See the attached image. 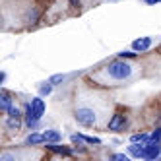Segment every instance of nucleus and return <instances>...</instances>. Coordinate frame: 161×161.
I'll list each match as a JSON object with an SVG mask.
<instances>
[{
  "label": "nucleus",
  "mask_w": 161,
  "mask_h": 161,
  "mask_svg": "<svg viewBox=\"0 0 161 161\" xmlns=\"http://www.w3.org/2000/svg\"><path fill=\"white\" fill-rule=\"evenodd\" d=\"M107 74L113 80H126V78H130V74H132V66L126 64L124 60H113L107 66Z\"/></svg>",
  "instance_id": "1"
},
{
  "label": "nucleus",
  "mask_w": 161,
  "mask_h": 161,
  "mask_svg": "<svg viewBox=\"0 0 161 161\" xmlns=\"http://www.w3.org/2000/svg\"><path fill=\"white\" fill-rule=\"evenodd\" d=\"M76 120L82 124V126H93L97 122V117H95V111L93 109H87V107H80L76 111Z\"/></svg>",
  "instance_id": "2"
},
{
  "label": "nucleus",
  "mask_w": 161,
  "mask_h": 161,
  "mask_svg": "<svg viewBox=\"0 0 161 161\" xmlns=\"http://www.w3.org/2000/svg\"><path fill=\"white\" fill-rule=\"evenodd\" d=\"M161 153V142L159 140H147L144 144V159H155Z\"/></svg>",
  "instance_id": "3"
},
{
  "label": "nucleus",
  "mask_w": 161,
  "mask_h": 161,
  "mask_svg": "<svg viewBox=\"0 0 161 161\" xmlns=\"http://www.w3.org/2000/svg\"><path fill=\"white\" fill-rule=\"evenodd\" d=\"M126 126V117L124 114H113V119L109 120V130H122Z\"/></svg>",
  "instance_id": "4"
},
{
  "label": "nucleus",
  "mask_w": 161,
  "mask_h": 161,
  "mask_svg": "<svg viewBox=\"0 0 161 161\" xmlns=\"http://www.w3.org/2000/svg\"><path fill=\"white\" fill-rule=\"evenodd\" d=\"M31 109H33L35 119L39 120V119L43 117V113H45V103H43V99H41V97H35V99L31 101Z\"/></svg>",
  "instance_id": "5"
},
{
  "label": "nucleus",
  "mask_w": 161,
  "mask_h": 161,
  "mask_svg": "<svg viewBox=\"0 0 161 161\" xmlns=\"http://www.w3.org/2000/svg\"><path fill=\"white\" fill-rule=\"evenodd\" d=\"M149 47H152V39H149V37H142V39H136L134 43H132V49L134 51H147Z\"/></svg>",
  "instance_id": "6"
},
{
  "label": "nucleus",
  "mask_w": 161,
  "mask_h": 161,
  "mask_svg": "<svg viewBox=\"0 0 161 161\" xmlns=\"http://www.w3.org/2000/svg\"><path fill=\"white\" fill-rule=\"evenodd\" d=\"M10 107H12V99H10V95L6 93V91H2V95H0V109H2L4 113H8Z\"/></svg>",
  "instance_id": "7"
},
{
  "label": "nucleus",
  "mask_w": 161,
  "mask_h": 161,
  "mask_svg": "<svg viewBox=\"0 0 161 161\" xmlns=\"http://www.w3.org/2000/svg\"><path fill=\"white\" fill-rule=\"evenodd\" d=\"M45 136V142H51V144H56V142H60V132H56V130H47L43 134Z\"/></svg>",
  "instance_id": "8"
},
{
  "label": "nucleus",
  "mask_w": 161,
  "mask_h": 161,
  "mask_svg": "<svg viewBox=\"0 0 161 161\" xmlns=\"http://www.w3.org/2000/svg\"><path fill=\"white\" fill-rule=\"evenodd\" d=\"M41 142H45V136H43V134H35V132H33V134L27 136V144H29V146H37V144H41Z\"/></svg>",
  "instance_id": "9"
},
{
  "label": "nucleus",
  "mask_w": 161,
  "mask_h": 161,
  "mask_svg": "<svg viewBox=\"0 0 161 161\" xmlns=\"http://www.w3.org/2000/svg\"><path fill=\"white\" fill-rule=\"evenodd\" d=\"M19 124H21V122H19V117H10V119L6 120V126H8L10 130H18Z\"/></svg>",
  "instance_id": "10"
},
{
  "label": "nucleus",
  "mask_w": 161,
  "mask_h": 161,
  "mask_svg": "<svg viewBox=\"0 0 161 161\" xmlns=\"http://www.w3.org/2000/svg\"><path fill=\"white\" fill-rule=\"evenodd\" d=\"M128 152H130V155H134V157H144V146H130Z\"/></svg>",
  "instance_id": "11"
},
{
  "label": "nucleus",
  "mask_w": 161,
  "mask_h": 161,
  "mask_svg": "<svg viewBox=\"0 0 161 161\" xmlns=\"http://www.w3.org/2000/svg\"><path fill=\"white\" fill-rule=\"evenodd\" d=\"M49 147L53 149V152H56V153H62V155H70V153H72L68 147H60V146H56V144H51Z\"/></svg>",
  "instance_id": "12"
},
{
  "label": "nucleus",
  "mask_w": 161,
  "mask_h": 161,
  "mask_svg": "<svg viewBox=\"0 0 161 161\" xmlns=\"http://www.w3.org/2000/svg\"><path fill=\"white\" fill-rule=\"evenodd\" d=\"M130 140H132L134 144H138V142H140V144H146V142L149 140V136H147V134H134Z\"/></svg>",
  "instance_id": "13"
},
{
  "label": "nucleus",
  "mask_w": 161,
  "mask_h": 161,
  "mask_svg": "<svg viewBox=\"0 0 161 161\" xmlns=\"http://www.w3.org/2000/svg\"><path fill=\"white\" fill-rule=\"evenodd\" d=\"M51 89H53V84H51V82L39 87V91H41V95H49V93H51Z\"/></svg>",
  "instance_id": "14"
},
{
  "label": "nucleus",
  "mask_w": 161,
  "mask_h": 161,
  "mask_svg": "<svg viewBox=\"0 0 161 161\" xmlns=\"http://www.w3.org/2000/svg\"><path fill=\"white\" fill-rule=\"evenodd\" d=\"M49 82H51L53 86H56V84H60V82H64V76H62V74H56V76H53V78L49 80Z\"/></svg>",
  "instance_id": "15"
},
{
  "label": "nucleus",
  "mask_w": 161,
  "mask_h": 161,
  "mask_svg": "<svg viewBox=\"0 0 161 161\" xmlns=\"http://www.w3.org/2000/svg\"><path fill=\"white\" fill-rule=\"evenodd\" d=\"M8 114H10V117H21V114H19V109L18 107H10V111H8Z\"/></svg>",
  "instance_id": "16"
},
{
  "label": "nucleus",
  "mask_w": 161,
  "mask_h": 161,
  "mask_svg": "<svg viewBox=\"0 0 161 161\" xmlns=\"http://www.w3.org/2000/svg\"><path fill=\"white\" fill-rule=\"evenodd\" d=\"M113 159H117V161H128V157H126L124 153H114Z\"/></svg>",
  "instance_id": "17"
},
{
  "label": "nucleus",
  "mask_w": 161,
  "mask_h": 161,
  "mask_svg": "<svg viewBox=\"0 0 161 161\" xmlns=\"http://www.w3.org/2000/svg\"><path fill=\"white\" fill-rule=\"evenodd\" d=\"M132 58V56H136V53H130V51H124V53H120V58Z\"/></svg>",
  "instance_id": "18"
},
{
  "label": "nucleus",
  "mask_w": 161,
  "mask_h": 161,
  "mask_svg": "<svg viewBox=\"0 0 161 161\" xmlns=\"http://www.w3.org/2000/svg\"><path fill=\"white\" fill-rule=\"evenodd\" d=\"M152 140H161V128H157V130L152 134Z\"/></svg>",
  "instance_id": "19"
},
{
  "label": "nucleus",
  "mask_w": 161,
  "mask_h": 161,
  "mask_svg": "<svg viewBox=\"0 0 161 161\" xmlns=\"http://www.w3.org/2000/svg\"><path fill=\"white\" fill-rule=\"evenodd\" d=\"M149 4H157V2H161V0H147Z\"/></svg>",
  "instance_id": "20"
},
{
  "label": "nucleus",
  "mask_w": 161,
  "mask_h": 161,
  "mask_svg": "<svg viewBox=\"0 0 161 161\" xmlns=\"http://www.w3.org/2000/svg\"><path fill=\"white\" fill-rule=\"evenodd\" d=\"M70 2H72V4H76V2H78V0H70Z\"/></svg>",
  "instance_id": "21"
}]
</instances>
